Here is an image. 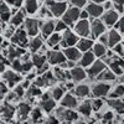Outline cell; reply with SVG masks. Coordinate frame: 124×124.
<instances>
[{
  "instance_id": "obj_1",
  "label": "cell",
  "mask_w": 124,
  "mask_h": 124,
  "mask_svg": "<svg viewBox=\"0 0 124 124\" xmlns=\"http://www.w3.org/2000/svg\"><path fill=\"white\" fill-rule=\"evenodd\" d=\"M112 89V86L108 82H102L98 81L96 83H93L91 87V94L94 98H104L109 96V92Z\"/></svg>"
},
{
  "instance_id": "obj_2",
  "label": "cell",
  "mask_w": 124,
  "mask_h": 124,
  "mask_svg": "<svg viewBox=\"0 0 124 124\" xmlns=\"http://www.w3.org/2000/svg\"><path fill=\"white\" fill-rule=\"evenodd\" d=\"M45 5L48 8L54 17H62L68 9L66 1H56V0H45Z\"/></svg>"
},
{
  "instance_id": "obj_3",
  "label": "cell",
  "mask_w": 124,
  "mask_h": 124,
  "mask_svg": "<svg viewBox=\"0 0 124 124\" xmlns=\"http://www.w3.org/2000/svg\"><path fill=\"white\" fill-rule=\"evenodd\" d=\"M31 61H32L34 67L37 70V73L39 75H42V73H45L46 71H48V65L50 63L47 62V56L46 55L35 52V54H32Z\"/></svg>"
},
{
  "instance_id": "obj_4",
  "label": "cell",
  "mask_w": 124,
  "mask_h": 124,
  "mask_svg": "<svg viewBox=\"0 0 124 124\" xmlns=\"http://www.w3.org/2000/svg\"><path fill=\"white\" fill-rule=\"evenodd\" d=\"M23 57L11 61L13 70L19 72V73H29V72H31V70H32V67H34L32 61L29 60V58H23Z\"/></svg>"
},
{
  "instance_id": "obj_5",
  "label": "cell",
  "mask_w": 124,
  "mask_h": 124,
  "mask_svg": "<svg viewBox=\"0 0 124 124\" xmlns=\"http://www.w3.org/2000/svg\"><path fill=\"white\" fill-rule=\"evenodd\" d=\"M27 32L25 31L24 27H17L15 30L14 35L11 36L10 41H11L13 45H16V46H20V47H26L29 45V37H27Z\"/></svg>"
},
{
  "instance_id": "obj_6",
  "label": "cell",
  "mask_w": 124,
  "mask_h": 124,
  "mask_svg": "<svg viewBox=\"0 0 124 124\" xmlns=\"http://www.w3.org/2000/svg\"><path fill=\"white\" fill-rule=\"evenodd\" d=\"M3 79L8 87H15L23 81V76L14 70H5L3 72Z\"/></svg>"
},
{
  "instance_id": "obj_7",
  "label": "cell",
  "mask_w": 124,
  "mask_h": 124,
  "mask_svg": "<svg viewBox=\"0 0 124 124\" xmlns=\"http://www.w3.org/2000/svg\"><path fill=\"white\" fill-rule=\"evenodd\" d=\"M79 36L75 32V31H71V30H66V31H63L62 32V35H61V47H63V48H66V47H72V46H76L77 45V42H78V39Z\"/></svg>"
},
{
  "instance_id": "obj_8",
  "label": "cell",
  "mask_w": 124,
  "mask_h": 124,
  "mask_svg": "<svg viewBox=\"0 0 124 124\" xmlns=\"http://www.w3.org/2000/svg\"><path fill=\"white\" fill-rule=\"evenodd\" d=\"M56 117L62 120V122H67V123H75L78 120V114L77 112H75L73 109H68V108H63L61 107L56 110Z\"/></svg>"
},
{
  "instance_id": "obj_9",
  "label": "cell",
  "mask_w": 124,
  "mask_h": 124,
  "mask_svg": "<svg viewBox=\"0 0 124 124\" xmlns=\"http://www.w3.org/2000/svg\"><path fill=\"white\" fill-rule=\"evenodd\" d=\"M40 27H41V21L39 19L35 17H27L25 19V23H24V29L27 32L29 36L34 37L37 36L40 32Z\"/></svg>"
},
{
  "instance_id": "obj_10",
  "label": "cell",
  "mask_w": 124,
  "mask_h": 124,
  "mask_svg": "<svg viewBox=\"0 0 124 124\" xmlns=\"http://www.w3.org/2000/svg\"><path fill=\"white\" fill-rule=\"evenodd\" d=\"M79 19H81V10L75 6L68 8L66 10V13L62 15V20L65 21V24H67V26L75 25Z\"/></svg>"
},
{
  "instance_id": "obj_11",
  "label": "cell",
  "mask_w": 124,
  "mask_h": 124,
  "mask_svg": "<svg viewBox=\"0 0 124 124\" xmlns=\"http://www.w3.org/2000/svg\"><path fill=\"white\" fill-rule=\"evenodd\" d=\"M107 32V26L102 21V19H93L91 21V37L94 40Z\"/></svg>"
},
{
  "instance_id": "obj_12",
  "label": "cell",
  "mask_w": 124,
  "mask_h": 124,
  "mask_svg": "<svg viewBox=\"0 0 124 124\" xmlns=\"http://www.w3.org/2000/svg\"><path fill=\"white\" fill-rule=\"evenodd\" d=\"M75 32L79 37H89L91 35V21L88 19H79L75 24Z\"/></svg>"
},
{
  "instance_id": "obj_13",
  "label": "cell",
  "mask_w": 124,
  "mask_h": 124,
  "mask_svg": "<svg viewBox=\"0 0 124 124\" xmlns=\"http://www.w3.org/2000/svg\"><path fill=\"white\" fill-rule=\"evenodd\" d=\"M107 68V63L103 60H96L93 63L87 68V76L92 79H94L99 76L102 71H104Z\"/></svg>"
},
{
  "instance_id": "obj_14",
  "label": "cell",
  "mask_w": 124,
  "mask_h": 124,
  "mask_svg": "<svg viewBox=\"0 0 124 124\" xmlns=\"http://www.w3.org/2000/svg\"><path fill=\"white\" fill-rule=\"evenodd\" d=\"M120 17V14L117 11L116 9H110L104 11V14L102 15V21L104 23V25L107 27H114V25L117 24V21Z\"/></svg>"
},
{
  "instance_id": "obj_15",
  "label": "cell",
  "mask_w": 124,
  "mask_h": 124,
  "mask_svg": "<svg viewBox=\"0 0 124 124\" xmlns=\"http://www.w3.org/2000/svg\"><path fill=\"white\" fill-rule=\"evenodd\" d=\"M46 56H47V62L50 65H54V66H61L62 63H65L67 61L65 54L62 51H57V50L48 51Z\"/></svg>"
},
{
  "instance_id": "obj_16",
  "label": "cell",
  "mask_w": 124,
  "mask_h": 124,
  "mask_svg": "<svg viewBox=\"0 0 124 124\" xmlns=\"http://www.w3.org/2000/svg\"><path fill=\"white\" fill-rule=\"evenodd\" d=\"M85 10L88 13L89 17H92V19H101L102 15L104 14V11H106L102 4L92 3V1L86 5V9H85Z\"/></svg>"
},
{
  "instance_id": "obj_17",
  "label": "cell",
  "mask_w": 124,
  "mask_h": 124,
  "mask_svg": "<svg viewBox=\"0 0 124 124\" xmlns=\"http://www.w3.org/2000/svg\"><path fill=\"white\" fill-rule=\"evenodd\" d=\"M106 34H107V46L109 48H113L114 46H117L118 44H120L123 41L122 34L116 29H112V30L107 31Z\"/></svg>"
},
{
  "instance_id": "obj_18",
  "label": "cell",
  "mask_w": 124,
  "mask_h": 124,
  "mask_svg": "<svg viewBox=\"0 0 124 124\" xmlns=\"http://www.w3.org/2000/svg\"><path fill=\"white\" fill-rule=\"evenodd\" d=\"M6 58L9 61H14L16 58H20L26 55V51L24 47H20V46H16V45H10L6 50Z\"/></svg>"
},
{
  "instance_id": "obj_19",
  "label": "cell",
  "mask_w": 124,
  "mask_h": 124,
  "mask_svg": "<svg viewBox=\"0 0 124 124\" xmlns=\"http://www.w3.org/2000/svg\"><path fill=\"white\" fill-rule=\"evenodd\" d=\"M55 27H56V21L52 19L45 20L44 23H41V27H40V32L41 36L44 39H47L50 35H52L55 32Z\"/></svg>"
},
{
  "instance_id": "obj_20",
  "label": "cell",
  "mask_w": 124,
  "mask_h": 124,
  "mask_svg": "<svg viewBox=\"0 0 124 124\" xmlns=\"http://www.w3.org/2000/svg\"><path fill=\"white\" fill-rule=\"evenodd\" d=\"M40 107L44 112L51 113L56 108V101L51 97V94H42V98L40 101Z\"/></svg>"
},
{
  "instance_id": "obj_21",
  "label": "cell",
  "mask_w": 124,
  "mask_h": 124,
  "mask_svg": "<svg viewBox=\"0 0 124 124\" xmlns=\"http://www.w3.org/2000/svg\"><path fill=\"white\" fill-rule=\"evenodd\" d=\"M70 75H71V79L73 82H82L85 81L88 76H87V71L81 67V66H75L70 70Z\"/></svg>"
},
{
  "instance_id": "obj_22",
  "label": "cell",
  "mask_w": 124,
  "mask_h": 124,
  "mask_svg": "<svg viewBox=\"0 0 124 124\" xmlns=\"http://www.w3.org/2000/svg\"><path fill=\"white\" fill-rule=\"evenodd\" d=\"M78 99L75 94H72V93H67L62 97L61 99V107L63 108H68V109H75L78 107Z\"/></svg>"
},
{
  "instance_id": "obj_23",
  "label": "cell",
  "mask_w": 124,
  "mask_h": 124,
  "mask_svg": "<svg viewBox=\"0 0 124 124\" xmlns=\"http://www.w3.org/2000/svg\"><path fill=\"white\" fill-rule=\"evenodd\" d=\"M63 54L66 56V58L68 61H72V62H78L81 56H82V52L77 48V46H72V47H66L63 48Z\"/></svg>"
},
{
  "instance_id": "obj_24",
  "label": "cell",
  "mask_w": 124,
  "mask_h": 124,
  "mask_svg": "<svg viewBox=\"0 0 124 124\" xmlns=\"http://www.w3.org/2000/svg\"><path fill=\"white\" fill-rule=\"evenodd\" d=\"M31 110H32V108H31V106L29 104V103L23 102V103H20V104L17 106V108H16V116L20 120H25L30 116Z\"/></svg>"
},
{
  "instance_id": "obj_25",
  "label": "cell",
  "mask_w": 124,
  "mask_h": 124,
  "mask_svg": "<svg viewBox=\"0 0 124 124\" xmlns=\"http://www.w3.org/2000/svg\"><path fill=\"white\" fill-rule=\"evenodd\" d=\"M30 52H39V51L44 47V37L42 36H34L29 41V45H27Z\"/></svg>"
},
{
  "instance_id": "obj_26",
  "label": "cell",
  "mask_w": 124,
  "mask_h": 124,
  "mask_svg": "<svg viewBox=\"0 0 124 124\" xmlns=\"http://www.w3.org/2000/svg\"><path fill=\"white\" fill-rule=\"evenodd\" d=\"M94 61H96V56H94V54L92 52V50H91V51H87V52L82 54V56H81V58L78 61V63H79L81 67L88 68Z\"/></svg>"
},
{
  "instance_id": "obj_27",
  "label": "cell",
  "mask_w": 124,
  "mask_h": 124,
  "mask_svg": "<svg viewBox=\"0 0 124 124\" xmlns=\"http://www.w3.org/2000/svg\"><path fill=\"white\" fill-rule=\"evenodd\" d=\"M52 72H54L56 79L60 81V82H66V81H70V79H71L70 70L62 68L61 66H55V68H54ZM71 81H72V79H71Z\"/></svg>"
},
{
  "instance_id": "obj_28",
  "label": "cell",
  "mask_w": 124,
  "mask_h": 124,
  "mask_svg": "<svg viewBox=\"0 0 124 124\" xmlns=\"http://www.w3.org/2000/svg\"><path fill=\"white\" fill-rule=\"evenodd\" d=\"M93 45H94V41H93L92 37H81L77 42V48L83 54L87 52V51H91Z\"/></svg>"
},
{
  "instance_id": "obj_29",
  "label": "cell",
  "mask_w": 124,
  "mask_h": 124,
  "mask_svg": "<svg viewBox=\"0 0 124 124\" xmlns=\"http://www.w3.org/2000/svg\"><path fill=\"white\" fill-rule=\"evenodd\" d=\"M73 94L77 98H86V97L91 96V86H88L86 83H81V85L75 86Z\"/></svg>"
},
{
  "instance_id": "obj_30",
  "label": "cell",
  "mask_w": 124,
  "mask_h": 124,
  "mask_svg": "<svg viewBox=\"0 0 124 124\" xmlns=\"http://www.w3.org/2000/svg\"><path fill=\"white\" fill-rule=\"evenodd\" d=\"M25 15H26L25 10H19V11L14 13L11 15V19H10V24H11L14 27H20L25 23V19H26Z\"/></svg>"
},
{
  "instance_id": "obj_31",
  "label": "cell",
  "mask_w": 124,
  "mask_h": 124,
  "mask_svg": "<svg viewBox=\"0 0 124 124\" xmlns=\"http://www.w3.org/2000/svg\"><path fill=\"white\" fill-rule=\"evenodd\" d=\"M11 9L5 1H0V20L3 23H9L11 19Z\"/></svg>"
},
{
  "instance_id": "obj_32",
  "label": "cell",
  "mask_w": 124,
  "mask_h": 124,
  "mask_svg": "<svg viewBox=\"0 0 124 124\" xmlns=\"http://www.w3.org/2000/svg\"><path fill=\"white\" fill-rule=\"evenodd\" d=\"M40 5H39V0H25L24 1V10L25 13L29 15H34L39 11Z\"/></svg>"
},
{
  "instance_id": "obj_33",
  "label": "cell",
  "mask_w": 124,
  "mask_h": 124,
  "mask_svg": "<svg viewBox=\"0 0 124 124\" xmlns=\"http://www.w3.org/2000/svg\"><path fill=\"white\" fill-rule=\"evenodd\" d=\"M92 52L94 54V56L97 58H104L106 55H107V52H108V47L98 41V42H94V45H93Z\"/></svg>"
},
{
  "instance_id": "obj_34",
  "label": "cell",
  "mask_w": 124,
  "mask_h": 124,
  "mask_svg": "<svg viewBox=\"0 0 124 124\" xmlns=\"http://www.w3.org/2000/svg\"><path fill=\"white\" fill-rule=\"evenodd\" d=\"M97 81H102V82H108V83H112V82H114L117 79V76L114 75V72H113L112 70H109L108 67L104 70V71H102L99 76L96 78Z\"/></svg>"
},
{
  "instance_id": "obj_35",
  "label": "cell",
  "mask_w": 124,
  "mask_h": 124,
  "mask_svg": "<svg viewBox=\"0 0 124 124\" xmlns=\"http://www.w3.org/2000/svg\"><path fill=\"white\" fill-rule=\"evenodd\" d=\"M108 106L112 109H114L117 113H119V114H124V99L123 98H118V99L109 98L108 99Z\"/></svg>"
},
{
  "instance_id": "obj_36",
  "label": "cell",
  "mask_w": 124,
  "mask_h": 124,
  "mask_svg": "<svg viewBox=\"0 0 124 124\" xmlns=\"http://www.w3.org/2000/svg\"><path fill=\"white\" fill-rule=\"evenodd\" d=\"M15 107L11 104V103H5L4 106L0 107V116L4 117L5 119H10V118H13V116L15 114Z\"/></svg>"
},
{
  "instance_id": "obj_37",
  "label": "cell",
  "mask_w": 124,
  "mask_h": 124,
  "mask_svg": "<svg viewBox=\"0 0 124 124\" xmlns=\"http://www.w3.org/2000/svg\"><path fill=\"white\" fill-rule=\"evenodd\" d=\"M78 113L82 116H85V117H89L92 114V112H93V108H92V103L91 101H83L82 103H79L78 107Z\"/></svg>"
},
{
  "instance_id": "obj_38",
  "label": "cell",
  "mask_w": 124,
  "mask_h": 124,
  "mask_svg": "<svg viewBox=\"0 0 124 124\" xmlns=\"http://www.w3.org/2000/svg\"><path fill=\"white\" fill-rule=\"evenodd\" d=\"M109 98H124V85H117L114 87H112L110 92H109Z\"/></svg>"
},
{
  "instance_id": "obj_39",
  "label": "cell",
  "mask_w": 124,
  "mask_h": 124,
  "mask_svg": "<svg viewBox=\"0 0 124 124\" xmlns=\"http://www.w3.org/2000/svg\"><path fill=\"white\" fill-rule=\"evenodd\" d=\"M47 41V45L50 46V47H58V46H61L60 44H61V34L60 32H54L52 35H50L47 39H46Z\"/></svg>"
},
{
  "instance_id": "obj_40",
  "label": "cell",
  "mask_w": 124,
  "mask_h": 124,
  "mask_svg": "<svg viewBox=\"0 0 124 124\" xmlns=\"http://www.w3.org/2000/svg\"><path fill=\"white\" fill-rule=\"evenodd\" d=\"M50 94H51V97H52L56 102L57 101H61L62 97L65 96V89H63V87H62V86H54L52 89H51Z\"/></svg>"
},
{
  "instance_id": "obj_41",
  "label": "cell",
  "mask_w": 124,
  "mask_h": 124,
  "mask_svg": "<svg viewBox=\"0 0 124 124\" xmlns=\"http://www.w3.org/2000/svg\"><path fill=\"white\" fill-rule=\"evenodd\" d=\"M26 96L29 98H37V97H41L42 96V92H41V88L37 87L36 85H32L30 86L26 91Z\"/></svg>"
},
{
  "instance_id": "obj_42",
  "label": "cell",
  "mask_w": 124,
  "mask_h": 124,
  "mask_svg": "<svg viewBox=\"0 0 124 124\" xmlns=\"http://www.w3.org/2000/svg\"><path fill=\"white\" fill-rule=\"evenodd\" d=\"M91 103H92V108L94 112H98L103 107V104H104V102L102 101V98H93L91 101Z\"/></svg>"
},
{
  "instance_id": "obj_43",
  "label": "cell",
  "mask_w": 124,
  "mask_h": 124,
  "mask_svg": "<svg viewBox=\"0 0 124 124\" xmlns=\"http://www.w3.org/2000/svg\"><path fill=\"white\" fill-rule=\"evenodd\" d=\"M26 88L21 85V83H20V85H17V86H15L14 87V93H15V94L19 97V98H21V97H24L25 94H26V91H25Z\"/></svg>"
},
{
  "instance_id": "obj_44",
  "label": "cell",
  "mask_w": 124,
  "mask_h": 124,
  "mask_svg": "<svg viewBox=\"0 0 124 124\" xmlns=\"http://www.w3.org/2000/svg\"><path fill=\"white\" fill-rule=\"evenodd\" d=\"M39 15H40V17H42V19H46V20H48L47 17H51L52 16V14H51V11L48 10V8L45 5L44 8H41V9H39Z\"/></svg>"
},
{
  "instance_id": "obj_45",
  "label": "cell",
  "mask_w": 124,
  "mask_h": 124,
  "mask_svg": "<svg viewBox=\"0 0 124 124\" xmlns=\"http://www.w3.org/2000/svg\"><path fill=\"white\" fill-rule=\"evenodd\" d=\"M113 1V9H116L117 11L124 13V0H112Z\"/></svg>"
},
{
  "instance_id": "obj_46",
  "label": "cell",
  "mask_w": 124,
  "mask_h": 124,
  "mask_svg": "<svg viewBox=\"0 0 124 124\" xmlns=\"http://www.w3.org/2000/svg\"><path fill=\"white\" fill-rule=\"evenodd\" d=\"M67 30V24H65L63 20H58V21H56V27H55V31L56 32H63V31Z\"/></svg>"
},
{
  "instance_id": "obj_47",
  "label": "cell",
  "mask_w": 124,
  "mask_h": 124,
  "mask_svg": "<svg viewBox=\"0 0 124 124\" xmlns=\"http://www.w3.org/2000/svg\"><path fill=\"white\" fill-rule=\"evenodd\" d=\"M70 4H71V6L81 9V8H86L87 0H70Z\"/></svg>"
},
{
  "instance_id": "obj_48",
  "label": "cell",
  "mask_w": 124,
  "mask_h": 124,
  "mask_svg": "<svg viewBox=\"0 0 124 124\" xmlns=\"http://www.w3.org/2000/svg\"><path fill=\"white\" fill-rule=\"evenodd\" d=\"M30 116H31V118H32L34 122H36V120L41 119V117H42V113H41V109H40V108H34L32 110H31Z\"/></svg>"
},
{
  "instance_id": "obj_49",
  "label": "cell",
  "mask_w": 124,
  "mask_h": 124,
  "mask_svg": "<svg viewBox=\"0 0 124 124\" xmlns=\"http://www.w3.org/2000/svg\"><path fill=\"white\" fill-rule=\"evenodd\" d=\"M114 29L118 30L122 35L124 34V15H122V16L119 17V20L117 21V24L114 25Z\"/></svg>"
},
{
  "instance_id": "obj_50",
  "label": "cell",
  "mask_w": 124,
  "mask_h": 124,
  "mask_svg": "<svg viewBox=\"0 0 124 124\" xmlns=\"http://www.w3.org/2000/svg\"><path fill=\"white\" fill-rule=\"evenodd\" d=\"M25 0H5V3L9 6H13V8H21V5L24 4Z\"/></svg>"
},
{
  "instance_id": "obj_51",
  "label": "cell",
  "mask_w": 124,
  "mask_h": 124,
  "mask_svg": "<svg viewBox=\"0 0 124 124\" xmlns=\"http://www.w3.org/2000/svg\"><path fill=\"white\" fill-rule=\"evenodd\" d=\"M6 93H8V86L5 82L3 81H0V99H3L5 96H6Z\"/></svg>"
},
{
  "instance_id": "obj_52",
  "label": "cell",
  "mask_w": 124,
  "mask_h": 124,
  "mask_svg": "<svg viewBox=\"0 0 124 124\" xmlns=\"http://www.w3.org/2000/svg\"><path fill=\"white\" fill-rule=\"evenodd\" d=\"M15 27L13 26V25H10V26H8L6 29H4V35H5V37H9V39H11V36L14 35V32H15Z\"/></svg>"
},
{
  "instance_id": "obj_53",
  "label": "cell",
  "mask_w": 124,
  "mask_h": 124,
  "mask_svg": "<svg viewBox=\"0 0 124 124\" xmlns=\"http://www.w3.org/2000/svg\"><path fill=\"white\" fill-rule=\"evenodd\" d=\"M113 117H114V116H113L112 112H106L104 116L102 117V120H103V123H104V124H107V123H110L113 120Z\"/></svg>"
},
{
  "instance_id": "obj_54",
  "label": "cell",
  "mask_w": 124,
  "mask_h": 124,
  "mask_svg": "<svg viewBox=\"0 0 124 124\" xmlns=\"http://www.w3.org/2000/svg\"><path fill=\"white\" fill-rule=\"evenodd\" d=\"M103 5V8H104V10L107 11V10H110V9H113V1L112 0H106L104 3L102 4Z\"/></svg>"
},
{
  "instance_id": "obj_55",
  "label": "cell",
  "mask_w": 124,
  "mask_h": 124,
  "mask_svg": "<svg viewBox=\"0 0 124 124\" xmlns=\"http://www.w3.org/2000/svg\"><path fill=\"white\" fill-rule=\"evenodd\" d=\"M58 123H60V119L56 116H51L47 119V124H58Z\"/></svg>"
},
{
  "instance_id": "obj_56",
  "label": "cell",
  "mask_w": 124,
  "mask_h": 124,
  "mask_svg": "<svg viewBox=\"0 0 124 124\" xmlns=\"http://www.w3.org/2000/svg\"><path fill=\"white\" fill-rule=\"evenodd\" d=\"M88 17H89V15L86 10H81V19H88Z\"/></svg>"
},
{
  "instance_id": "obj_57",
  "label": "cell",
  "mask_w": 124,
  "mask_h": 124,
  "mask_svg": "<svg viewBox=\"0 0 124 124\" xmlns=\"http://www.w3.org/2000/svg\"><path fill=\"white\" fill-rule=\"evenodd\" d=\"M92 3H97V4H103L106 1V0H91Z\"/></svg>"
},
{
  "instance_id": "obj_58",
  "label": "cell",
  "mask_w": 124,
  "mask_h": 124,
  "mask_svg": "<svg viewBox=\"0 0 124 124\" xmlns=\"http://www.w3.org/2000/svg\"><path fill=\"white\" fill-rule=\"evenodd\" d=\"M3 30H4V23L1 21V20H0V32H1Z\"/></svg>"
},
{
  "instance_id": "obj_59",
  "label": "cell",
  "mask_w": 124,
  "mask_h": 124,
  "mask_svg": "<svg viewBox=\"0 0 124 124\" xmlns=\"http://www.w3.org/2000/svg\"><path fill=\"white\" fill-rule=\"evenodd\" d=\"M75 124H86V122H78L77 120V122H75Z\"/></svg>"
},
{
  "instance_id": "obj_60",
  "label": "cell",
  "mask_w": 124,
  "mask_h": 124,
  "mask_svg": "<svg viewBox=\"0 0 124 124\" xmlns=\"http://www.w3.org/2000/svg\"><path fill=\"white\" fill-rule=\"evenodd\" d=\"M4 42V41H3V36L1 35H0V46H1V44Z\"/></svg>"
},
{
  "instance_id": "obj_61",
  "label": "cell",
  "mask_w": 124,
  "mask_h": 124,
  "mask_svg": "<svg viewBox=\"0 0 124 124\" xmlns=\"http://www.w3.org/2000/svg\"><path fill=\"white\" fill-rule=\"evenodd\" d=\"M122 45H123V52H124V40L122 41Z\"/></svg>"
},
{
  "instance_id": "obj_62",
  "label": "cell",
  "mask_w": 124,
  "mask_h": 124,
  "mask_svg": "<svg viewBox=\"0 0 124 124\" xmlns=\"http://www.w3.org/2000/svg\"><path fill=\"white\" fill-rule=\"evenodd\" d=\"M56 1H66V0H56Z\"/></svg>"
},
{
  "instance_id": "obj_63",
  "label": "cell",
  "mask_w": 124,
  "mask_h": 124,
  "mask_svg": "<svg viewBox=\"0 0 124 124\" xmlns=\"http://www.w3.org/2000/svg\"><path fill=\"white\" fill-rule=\"evenodd\" d=\"M40 1H45V0H40Z\"/></svg>"
},
{
  "instance_id": "obj_64",
  "label": "cell",
  "mask_w": 124,
  "mask_h": 124,
  "mask_svg": "<svg viewBox=\"0 0 124 124\" xmlns=\"http://www.w3.org/2000/svg\"><path fill=\"white\" fill-rule=\"evenodd\" d=\"M0 1H1V0H0Z\"/></svg>"
}]
</instances>
